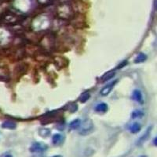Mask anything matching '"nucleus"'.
<instances>
[{"label": "nucleus", "mask_w": 157, "mask_h": 157, "mask_svg": "<svg viewBox=\"0 0 157 157\" xmlns=\"http://www.w3.org/2000/svg\"><path fill=\"white\" fill-rule=\"evenodd\" d=\"M25 16L18 14L13 10H6L0 16V22L8 25L13 26L20 24L24 21Z\"/></svg>", "instance_id": "obj_1"}, {"label": "nucleus", "mask_w": 157, "mask_h": 157, "mask_svg": "<svg viewBox=\"0 0 157 157\" xmlns=\"http://www.w3.org/2000/svg\"><path fill=\"white\" fill-rule=\"evenodd\" d=\"M57 16L60 20H71L74 17V9L69 3H62L57 8Z\"/></svg>", "instance_id": "obj_2"}, {"label": "nucleus", "mask_w": 157, "mask_h": 157, "mask_svg": "<svg viewBox=\"0 0 157 157\" xmlns=\"http://www.w3.org/2000/svg\"><path fill=\"white\" fill-rule=\"evenodd\" d=\"M93 124L92 120H90L89 119H86L82 122V128H81L79 133L81 135H87L89 133H91V131L93 130Z\"/></svg>", "instance_id": "obj_3"}, {"label": "nucleus", "mask_w": 157, "mask_h": 157, "mask_svg": "<svg viewBox=\"0 0 157 157\" xmlns=\"http://www.w3.org/2000/svg\"><path fill=\"white\" fill-rule=\"evenodd\" d=\"M53 64L58 69H60V68H65L66 66L68 65V59L62 56H56L53 58Z\"/></svg>", "instance_id": "obj_4"}, {"label": "nucleus", "mask_w": 157, "mask_h": 157, "mask_svg": "<svg viewBox=\"0 0 157 157\" xmlns=\"http://www.w3.org/2000/svg\"><path fill=\"white\" fill-rule=\"evenodd\" d=\"M27 69H28V64L27 63H20V64L16 66V68H15L14 70V73L16 74V75L20 77L27 72Z\"/></svg>", "instance_id": "obj_5"}, {"label": "nucleus", "mask_w": 157, "mask_h": 157, "mask_svg": "<svg viewBox=\"0 0 157 157\" xmlns=\"http://www.w3.org/2000/svg\"><path fill=\"white\" fill-rule=\"evenodd\" d=\"M10 78V71L7 67H0V81L7 82Z\"/></svg>", "instance_id": "obj_6"}, {"label": "nucleus", "mask_w": 157, "mask_h": 157, "mask_svg": "<svg viewBox=\"0 0 157 157\" xmlns=\"http://www.w3.org/2000/svg\"><path fill=\"white\" fill-rule=\"evenodd\" d=\"M47 149V146L43 143L35 142L32 144L30 148V151L31 152H42Z\"/></svg>", "instance_id": "obj_7"}, {"label": "nucleus", "mask_w": 157, "mask_h": 157, "mask_svg": "<svg viewBox=\"0 0 157 157\" xmlns=\"http://www.w3.org/2000/svg\"><path fill=\"white\" fill-rule=\"evenodd\" d=\"M11 38L10 31L0 28V45L3 44L4 42H9Z\"/></svg>", "instance_id": "obj_8"}, {"label": "nucleus", "mask_w": 157, "mask_h": 157, "mask_svg": "<svg viewBox=\"0 0 157 157\" xmlns=\"http://www.w3.org/2000/svg\"><path fill=\"white\" fill-rule=\"evenodd\" d=\"M117 83V80H114L112 81L110 83L107 84L106 86H104V87L101 89L100 90V95H102V96H107V95L111 93V91L113 89V88L115 87V85Z\"/></svg>", "instance_id": "obj_9"}, {"label": "nucleus", "mask_w": 157, "mask_h": 157, "mask_svg": "<svg viewBox=\"0 0 157 157\" xmlns=\"http://www.w3.org/2000/svg\"><path fill=\"white\" fill-rule=\"evenodd\" d=\"M52 142L54 145H60L64 142V137L60 133H56L52 137Z\"/></svg>", "instance_id": "obj_10"}, {"label": "nucleus", "mask_w": 157, "mask_h": 157, "mask_svg": "<svg viewBox=\"0 0 157 157\" xmlns=\"http://www.w3.org/2000/svg\"><path fill=\"white\" fill-rule=\"evenodd\" d=\"M108 105L106 103H100L95 107V111L99 113H104L108 111Z\"/></svg>", "instance_id": "obj_11"}, {"label": "nucleus", "mask_w": 157, "mask_h": 157, "mask_svg": "<svg viewBox=\"0 0 157 157\" xmlns=\"http://www.w3.org/2000/svg\"><path fill=\"white\" fill-rule=\"evenodd\" d=\"M2 128L4 129H9V130H14L16 127V124L14 122L10 120H6L5 122H2V124L1 125Z\"/></svg>", "instance_id": "obj_12"}, {"label": "nucleus", "mask_w": 157, "mask_h": 157, "mask_svg": "<svg viewBox=\"0 0 157 157\" xmlns=\"http://www.w3.org/2000/svg\"><path fill=\"white\" fill-rule=\"evenodd\" d=\"M115 72L114 71H107L106 73H104V75H103V76L101 77V81L102 82H104V81H108L109 80V79H111V78H113L114 76H115Z\"/></svg>", "instance_id": "obj_13"}, {"label": "nucleus", "mask_w": 157, "mask_h": 157, "mask_svg": "<svg viewBox=\"0 0 157 157\" xmlns=\"http://www.w3.org/2000/svg\"><path fill=\"white\" fill-rule=\"evenodd\" d=\"M81 126V120L76 119H74L73 121H71L69 123V128L71 130H76L79 126Z\"/></svg>", "instance_id": "obj_14"}, {"label": "nucleus", "mask_w": 157, "mask_h": 157, "mask_svg": "<svg viewBox=\"0 0 157 157\" xmlns=\"http://www.w3.org/2000/svg\"><path fill=\"white\" fill-rule=\"evenodd\" d=\"M51 133V130L48 129V128H42V129H39L38 130V134L42 137H47L50 135Z\"/></svg>", "instance_id": "obj_15"}, {"label": "nucleus", "mask_w": 157, "mask_h": 157, "mask_svg": "<svg viewBox=\"0 0 157 157\" xmlns=\"http://www.w3.org/2000/svg\"><path fill=\"white\" fill-rule=\"evenodd\" d=\"M65 108L71 113H74L78 110V105L75 103H69L65 106Z\"/></svg>", "instance_id": "obj_16"}, {"label": "nucleus", "mask_w": 157, "mask_h": 157, "mask_svg": "<svg viewBox=\"0 0 157 157\" xmlns=\"http://www.w3.org/2000/svg\"><path fill=\"white\" fill-rule=\"evenodd\" d=\"M130 130V131H131V133H138V132L141 130V125L139 124V123H137V122H134V123H133V124L131 125Z\"/></svg>", "instance_id": "obj_17"}, {"label": "nucleus", "mask_w": 157, "mask_h": 157, "mask_svg": "<svg viewBox=\"0 0 157 157\" xmlns=\"http://www.w3.org/2000/svg\"><path fill=\"white\" fill-rule=\"evenodd\" d=\"M132 97H133V100H137V101H138V102H141V101H142V96H141V92L139 91V90H135V91H133Z\"/></svg>", "instance_id": "obj_18"}, {"label": "nucleus", "mask_w": 157, "mask_h": 157, "mask_svg": "<svg viewBox=\"0 0 157 157\" xmlns=\"http://www.w3.org/2000/svg\"><path fill=\"white\" fill-rule=\"evenodd\" d=\"M90 98V93H88V92H85V93H82L79 97V101L81 103H85Z\"/></svg>", "instance_id": "obj_19"}, {"label": "nucleus", "mask_w": 157, "mask_h": 157, "mask_svg": "<svg viewBox=\"0 0 157 157\" xmlns=\"http://www.w3.org/2000/svg\"><path fill=\"white\" fill-rule=\"evenodd\" d=\"M147 57L146 55L144 54V53H139L138 55H137V57H136L135 60H134V62L135 63H141V62H144V60H146Z\"/></svg>", "instance_id": "obj_20"}, {"label": "nucleus", "mask_w": 157, "mask_h": 157, "mask_svg": "<svg viewBox=\"0 0 157 157\" xmlns=\"http://www.w3.org/2000/svg\"><path fill=\"white\" fill-rule=\"evenodd\" d=\"M37 1L38 3L43 5H47L51 3V0H37Z\"/></svg>", "instance_id": "obj_21"}, {"label": "nucleus", "mask_w": 157, "mask_h": 157, "mask_svg": "<svg viewBox=\"0 0 157 157\" xmlns=\"http://www.w3.org/2000/svg\"><path fill=\"white\" fill-rule=\"evenodd\" d=\"M126 61H124V63L122 62V63H121L120 64H119V66H118V68H122V67H124V66L126 65Z\"/></svg>", "instance_id": "obj_22"}, {"label": "nucleus", "mask_w": 157, "mask_h": 157, "mask_svg": "<svg viewBox=\"0 0 157 157\" xmlns=\"http://www.w3.org/2000/svg\"><path fill=\"white\" fill-rule=\"evenodd\" d=\"M153 143H154V144H155V146H157V137H155V138L154 139Z\"/></svg>", "instance_id": "obj_23"}, {"label": "nucleus", "mask_w": 157, "mask_h": 157, "mask_svg": "<svg viewBox=\"0 0 157 157\" xmlns=\"http://www.w3.org/2000/svg\"><path fill=\"white\" fill-rule=\"evenodd\" d=\"M52 157H62V156H61V155H53V156H52Z\"/></svg>", "instance_id": "obj_24"}, {"label": "nucleus", "mask_w": 157, "mask_h": 157, "mask_svg": "<svg viewBox=\"0 0 157 157\" xmlns=\"http://www.w3.org/2000/svg\"><path fill=\"white\" fill-rule=\"evenodd\" d=\"M5 157H13L11 155H6Z\"/></svg>", "instance_id": "obj_25"}, {"label": "nucleus", "mask_w": 157, "mask_h": 157, "mask_svg": "<svg viewBox=\"0 0 157 157\" xmlns=\"http://www.w3.org/2000/svg\"><path fill=\"white\" fill-rule=\"evenodd\" d=\"M141 157H147V156H144V155H143V156H141Z\"/></svg>", "instance_id": "obj_26"}, {"label": "nucleus", "mask_w": 157, "mask_h": 157, "mask_svg": "<svg viewBox=\"0 0 157 157\" xmlns=\"http://www.w3.org/2000/svg\"><path fill=\"white\" fill-rule=\"evenodd\" d=\"M156 9H157V2H156Z\"/></svg>", "instance_id": "obj_27"}]
</instances>
